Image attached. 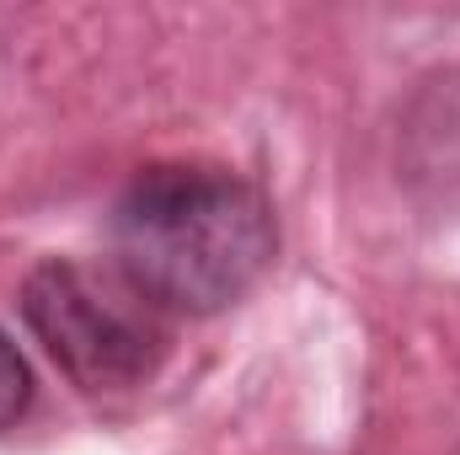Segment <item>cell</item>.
Segmentation results:
<instances>
[{"label":"cell","mask_w":460,"mask_h":455,"mask_svg":"<svg viewBox=\"0 0 460 455\" xmlns=\"http://www.w3.org/2000/svg\"><path fill=\"white\" fill-rule=\"evenodd\" d=\"M108 246L161 317H215L273 268L279 220L268 193L230 166L155 161L113 199Z\"/></svg>","instance_id":"1"},{"label":"cell","mask_w":460,"mask_h":455,"mask_svg":"<svg viewBox=\"0 0 460 455\" xmlns=\"http://www.w3.org/2000/svg\"><path fill=\"white\" fill-rule=\"evenodd\" d=\"M22 322L81 391H123L161 370L166 317L118 273L43 257L22 284Z\"/></svg>","instance_id":"2"},{"label":"cell","mask_w":460,"mask_h":455,"mask_svg":"<svg viewBox=\"0 0 460 455\" xmlns=\"http://www.w3.org/2000/svg\"><path fill=\"white\" fill-rule=\"evenodd\" d=\"M32 407V370L16 353V343L0 333V429L22 424V413Z\"/></svg>","instance_id":"3"}]
</instances>
